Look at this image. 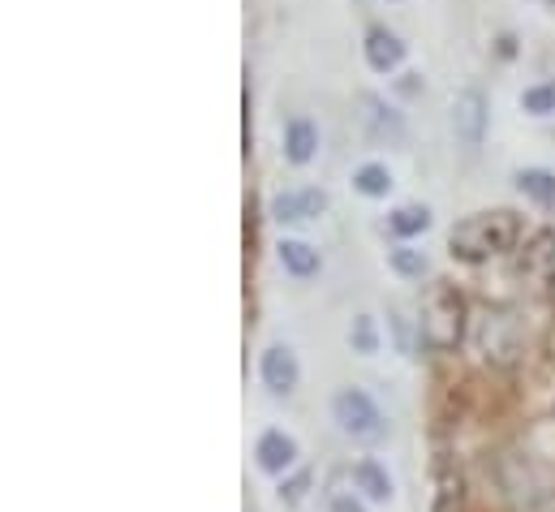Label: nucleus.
<instances>
[{
	"instance_id": "1",
	"label": "nucleus",
	"mask_w": 555,
	"mask_h": 512,
	"mask_svg": "<svg viewBox=\"0 0 555 512\" xmlns=\"http://www.w3.org/2000/svg\"><path fill=\"white\" fill-rule=\"evenodd\" d=\"M517 238H521V216L500 207V212H478V216L461 220L452 229L448 246H452V255L461 258V263H482V258L513 251Z\"/></svg>"
},
{
	"instance_id": "2",
	"label": "nucleus",
	"mask_w": 555,
	"mask_h": 512,
	"mask_svg": "<svg viewBox=\"0 0 555 512\" xmlns=\"http://www.w3.org/2000/svg\"><path fill=\"white\" fill-rule=\"evenodd\" d=\"M465 297L452 284H430L426 302H422V319H417V336L426 349L435 354H452L465 341Z\"/></svg>"
},
{
	"instance_id": "3",
	"label": "nucleus",
	"mask_w": 555,
	"mask_h": 512,
	"mask_svg": "<svg viewBox=\"0 0 555 512\" xmlns=\"http://www.w3.org/2000/svg\"><path fill=\"white\" fill-rule=\"evenodd\" d=\"M332 413H336V422H340V431L345 435H353V439H366V444H375V439H384V413H379V405L362 392V387H345V392H336V400H332Z\"/></svg>"
},
{
	"instance_id": "4",
	"label": "nucleus",
	"mask_w": 555,
	"mask_h": 512,
	"mask_svg": "<svg viewBox=\"0 0 555 512\" xmlns=\"http://www.w3.org/2000/svg\"><path fill=\"white\" fill-rule=\"evenodd\" d=\"M452 129L465 151H478L487 138V95L478 87H461L452 100Z\"/></svg>"
},
{
	"instance_id": "5",
	"label": "nucleus",
	"mask_w": 555,
	"mask_h": 512,
	"mask_svg": "<svg viewBox=\"0 0 555 512\" xmlns=\"http://www.w3.org/2000/svg\"><path fill=\"white\" fill-rule=\"evenodd\" d=\"M362 126L371 133V142H379V146H401L405 142V117L375 91H362Z\"/></svg>"
},
{
	"instance_id": "6",
	"label": "nucleus",
	"mask_w": 555,
	"mask_h": 512,
	"mask_svg": "<svg viewBox=\"0 0 555 512\" xmlns=\"http://www.w3.org/2000/svg\"><path fill=\"white\" fill-rule=\"evenodd\" d=\"M327 212V194L319 185H297V190H280L272 199V216L280 225H310Z\"/></svg>"
},
{
	"instance_id": "7",
	"label": "nucleus",
	"mask_w": 555,
	"mask_h": 512,
	"mask_svg": "<svg viewBox=\"0 0 555 512\" xmlns=\"http://www.w3.org/2000/svg\"><path fill=\"white\" fill-rule=\"evenodd\" d=\"M259 375H263V387L272 396H288L297 380H301V367H297V354L288 345H272L263 349V362H259Z\"/></svg>"
},
{
	"instance_id": "8",
	"label": "nucleus",
	"mask_w": 555,
	"mask_h": 512,
	"mask_svg": "<svg viewBox=\"0 0 555 512\" xmlns=\"http://www.w3.org/2000/svg\"><path fill=\"white\" fill-rule=\"evenodd\" d=\"M362 52H366V65H371L375 74H392V69H401V61H405V43H401V35L388 30V26H371Z\"/></svg>"
},
{
	"instance_id": "9",
	"label": "nucleus",
	"mask_w": 555,
	"mask_h": 512,
	"mask_svg": "<svg viewBox=\"0 0 555 512\" xmlns=\"http://www.w3.org/2000/svg\"><path fill=\"white\" fill-rule=\"evenodd\" d=\"M255 461H259L263 474H280V478H284V474L297 465V444H293V435H284V431H263L259 444H255Z\"/></svg>"
},
{
	"instance_id": "10",
	"label": "nucleus",
	"mask_w": 555,
	"mask_h": 512,
	"mask_svg": "<svg viewBox=\"0 0 555 512\" xmlns=\"http://www.w3.org/2000/svg\"><path fill=\"white\" fill-rule=\"evenodd\" d=\"M314 151H319V126L310 117H293L284 126V159L301 168V164L314 159Z\"/></svg>"
},
{
	"instance_id": "11",
	"label": "nucleus",
	"mask_w": 555,
	"mask_h": 512,
	"mask_svg": "<svg viewBox=\"0 0 555 512\" xmlns=\"http://www.w3.org/2000/svg\"><path fill=\"white\" fill-rule=\"evenodd\" d=\"M353 487H358L366 500H375V504H388V500H392V478H388V470H384L375 457L353 461Z\"/></svg>"
},
{
	"instance_id": "12",
	"label": "nucleus",
	"mask_w": 555,
	"mask_h": 512,
	"mask_svg": "<svg viewBox=\"0 0 555 512\" xmlns=\"http://www.w3.org/2000/svg\"><path fill=\"white\" fill-rule=\"evenodd\" d=\"M280 255V267L288 271V276H297V280H310V276H319V267H323V258L314 246H306V242H297V238H284L276 246Z\"/></svg>"
},
{
	"instance_id": "13",
	"label": "nucleus",
	"mask_w": 555,
	"mask_h": 512,
	"mask_svg": "<svg viewBox=\"0 0 555 512\" xmlns=\"http://www.w3.org/2000/svg\"><path fill=\"white\" fill-rule=\"evenodd\" d=\"M461 500H465V478H461V470L439 465V474H435V504H430V512H461Z\"/></svg>"
},
{
	"instance_id": "14",
	"label": "nucleus",
	"mask_w": 555,
	"mask_h": 512,
	"mask_svg": "<svg viewBox=\"0 0 555 512\" xmlns=\"http://www.w3.org/2000/svg\"><path fill=\"white\" fill-rule=\"evenodd\" d=\"M517 190H521L526 199H534L539 207H555V172H547V168H526V172H517Z\"/></svg>"
},
{
	"instance_id": "15",
	"label": "nucleus",
	"mask_w": 555,
	"mask_h": 512,
	"mask_svg": "<svg viewBox=\"0 0 555 512\" xmlns=\"http://www.w3.org/2000/svg\"><path fill=\"white\" fill-rule=\"evenodd\" d=\"M353 190L366 194V199H388V190H392L388 164H362V168L353 172Z\"/></svg>"
},
{
	"instance_id": "16",
	"label": "nucleus",
	"mask_w": 555,
	"mask_h": 512,
	"mask_svg": "<svg viewBox=\"0 0 555 512\" xmlns=\"http://www.w3.org/2000/svg\"><path fill=\"white\" fill-rule=\"evenodd\" d=\"M388 229H392L397 238H417V233H426V229H430V212H426L422 203L397 207V212H392V220H388Z\"/></svg>"
},
{
	"instance_id": "17",
	"label": "nucleus",
	"mask_w": 555,
	"mask_h": 512,
	"mask_svg": "<svg viewBox=\"0 0 555 512\" xmlns=\"http://www.w3.org/2000/svg\"><path fill=\"white\" fill-rule=\"evenodd\" d=\"M349 345H353V354H362V358L379 354V328H375L371 315H358V319H353V328H349Z\"/></svg>"
},
{
	"instance_id": "18",
	"label": "nucleus",
	"mask_w": 555,
	"mask_h": 512,
	"mask_svg": "<svg viewBox=\"0 0 555 512\" xmlns=\"http://www.w3.org/2000/svg\"><path fill=\"white\" fill-rule=\"evenodd\" d=\"M521 108L530 117H552L555 113V82H534L521 91Z\"/></svg>"
},
{
	"instance_id": "19",
	"label": "nucleus",
	"mask_w": 555,
	"mask_h": 512,
	"mask_svg": "<svg viewBox=\"0 0 555 512\" xmlns=\"http://www.w3.org/2000/svg\"><path fill=\"white\" fill-rule=\"evenodd\" d=\"M388 263H392V271L405 276V280H422V276H426V255L414 251V246H397V251H388Z\"/></svg>"
},
{
	"instance_id": "20",
	"label": "nucleus",
	"mask_w": 555,
	"mask_h": 512,
	"mask_svg": "<svg viewBox=\"0 0 555 512\" xmlns=\"http://www.w3.org/2000/svg\"><path fill=\"white\" fill-rule=\"evenodd\" d=\"M310 478H314L310 470H297L293 478H284V483H280V500H284V504H301L306 491H310Z\"/></svg>"
},
{
	"instance_id": "21",
	"label": "nucleus",
	"mask_w": 555,
	"mask_h": 512,
	"mask_svg": "<svg viewBox=\"0 0 555 512\" xmlns=\"http://www.w3.org/2000/svg\"><path fill=\"white\" fill-rule=\"evenodd\" d=\"M332 512H366V509H362L358 496H336V500H332Z\"/></svg>"
},
{
	"instance_id": "22",
	"label": "nucleus",
	"mask_w": 555,
	"mask_h": 512,
	"mask_svg": "<svg viewBox=\"0 0 555 512\" xmlns=\"http://www.w3.org/2000/svg\"><path fill=\"white\" fill-rule=\"evenodd\" d=\"M547 4H552V9H555V0H547Z\"/></svg>"
}]
</instances>
